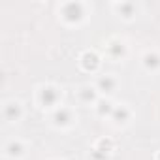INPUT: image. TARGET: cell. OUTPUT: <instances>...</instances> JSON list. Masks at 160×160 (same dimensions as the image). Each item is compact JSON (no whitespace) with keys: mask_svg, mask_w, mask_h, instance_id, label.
I'll use <instances>...</instances> for the list:
<instances>
[{"mask_svg":"<svg viewBox=\"0 0 160 160\" xmlns=\"http://www.w3.org/2000/svg\"><path fill=\"white\" fill-rule=\"evenodd\" d=\"M111 12L124 23H132L136 21V17L139 15L141 6L138 2H132V0H121V2H111Z\"/></svg>","mask_w":160,"mask_h":160,"instance_id":"obj_7","label":"cell"},{"mask_svg":"<svg viewBox=\"0 0 160 160\" xmlns=\"http://www.w3.org/2000/svg\"><path fill=\"white\" fill-rule=\"evenodd\" d=\"M115 106H117V104H115L111 98H104V96H102V98L96 102V106H94L92 109H94L96 117H100V119H108V121H109V117H111Z\"/></svg>","mask_w":160,"mask_h":160,"instance_id":"obj_14","label":"cell"},{"mask_svg":"<svg viewBox=\"0 0 160 160\" xmlns=\"http://www.w3.org/2000/svg\"><path fill=\"white\" fill-rule=\"evenodd\" d=\"M77 64L85 73H91V75H98L100 73V68H102V57L98 51L94 49H85L77 58Z\"/></svg>","mask_w":160,"mask_h":160,"instance_id":"obj_10","label":"cell"},{"mask_svg":"<svg viewBox=\"0 0 160 160\" xmlns=\"http://www.w3.org/2000/svg\"><path fill=\"white\" fill-rule=\"evenodd\" d=\"M100 92L96 91V87L92 83H83V85H79L75 89V100L79 106H85V108H94L96 102L100 100Z\"/></svg>","mask_w":160,"mask_h":160,"instance_id":"obj_11","label":"cell"},{"mask_svg":"<svg viewBox=\"0 0 160 160\" xmlns=\"http://www.w3.org/2000/svg\"><path fill=\"white\" fill-rule=\"evenodd\" d=\"M141 68L147 73H160V51L158 49H147L139 57Z\"/></svg>","mask_w":160,"mask_h":160,"instance_id":"obj_13","label":"cell"},{"mask_svg":"<svg viewBox=\"0 0 160 160\" xmlns=\"http://www.w3.org/2000/svg\"><path fill=\"white\" fill-rule=\"evenodd\" d=\"M92 13V8L89 2H81V0H70V2H60L57 8L58 21L68 27V28H77L83 27L89 21V15Z\"/></svg>","mask_w":160,"mask_h":160,"instance_id":"obj_1","label":"cell"},{"mask_svg":"<svg viewBox=\"0 0 160 160\" xmlns=\"http://www.w3.org/2000/svg\"><path fill=\"white\" fill-rule=\"evenodd\" d=\"M30 147L23 138H10L4 145H2V154L6 160H23L27 158Z\"/></svg>","mask_w":160,"mask_h":160,"instance_id":"obj_6","label":"cell"},{"mask_svg":"<svg viewBox=\"0 0 160 160\" xmlns=\"http://www.w3.org/2000/svg\"><path fill=\"white\" fill-rule=\"evenodd\" d=\"M132 121H134V109L128 104H124V102L117 104L113 113H111V117H109V122L115 128H126V126L132 124Z\"/></svg>","mask_w":160,"mask_h":160,"instance_id":"obj_12","label":"cell"},{"mask_svg":"<svg viewBox=\"0 0 160 160\" xmlns=\"http://www.w3.org/2000/svg\"><path fill=\"white\" fill-rule=\"evenodd\" d=\"M156 160H160V152H158V154H156Z\"/></svg>","mask_w":160,"mask_h":160,"instance_id":"obj_15","label":"cell"},{"mask_svg":"<svg viewBox=\"0 0 160 160\" xmlns=\"http://www.w3.org/2000/svg\"><path fill=\"white\" fill-rule=\"evenodd\" d=\"M62 98H64V89L57 83L47 81L40 83L34 89V106L47 115L62 106Z\"/></svg>","mask_w":160,"mask_h":160,"instance_id":"obj_2","label":"cell"},{"mask_svg":"<svg viewBox=\"0 0 160 160\" xmlns=\"http://www.w3.org/2000/svg\"><path fill=\"white\" fill-rule=\"evenodd\" d=\"M115 152V141L111 138L96 139L89 149V160H109Z\"/></svg>","mask_w":160,"mask_h":160,"instance_id":"obj_9","label":"cell"},{"mask_svg":"<svg viewBox=\"0 0 160 160\" xmlns=\"http://www.w3.org/2000/svg\"><path fill=\"white\" fill-rule=\"evenodd\" d=\"M51 160H64V158H51Z\"/></svg>","mask_w":160,"mask_h":160,"instance_id":"obj_16","label":"cell"},{"mask_svg":"<svg viewBox=\"0 0 160 160\" xmlns=\"http://www.w3.org/2000/svg\"><path fill=\"white\" fill-rule=\"evenodd\" d=\"M130 55L128 42L121 36H109L104 42V57L111 62H124Z\"/></svg>","mask_w":160,"mask_h":160,"instance_id":"obj_4","label":"cell"},{"mask_svg":"<svg viewBox=\"0 0 160 160\" xmlns=\"http://www.w3.org/2000/svg\"><path fill=\"white\" fill-rule=\"evenodd\" d=\"M77 111H75V108L73 106H66V104H62L60 108H57L55 111H51L49 115H47V122H49V126L51 128H55V130H58V132H68V130H72L75 124H77Z\"/></svg>","mask_w":160,"mask_h":160,"instance_id":"obj_3","label":"cell"},{"mask_svg":"<svg viewBox=\"0 0 160 160\" xmlns=\"http://www.w3.org/2000/svg\"><path fill=\"white\" fill-rule=\"evenodd\" d=\"M92 85L96 87V91L100 92V96L104 98H111L119 87H121V79L117 77V73H111V72H104V73H98L94 77Z\"/></svg>","mask_w":160,"mask_h":160,"instance_id":"obj_5","label":"cell"},{"mask_svg":"<svg viewBox=\"0 0 160 160\" xmlns=\"http://www.w3.org/2000/svg\"><path fill=\"white\" fill-rule=\"evenodd\" d=\"M27 111H25V104L17 98H10L2 104V119L8 124H17L25 119Z\"/></svg>","mask_w":160,"mask_h":160,"instance_id":"obj_8","label":"cell"}]
</instances>
